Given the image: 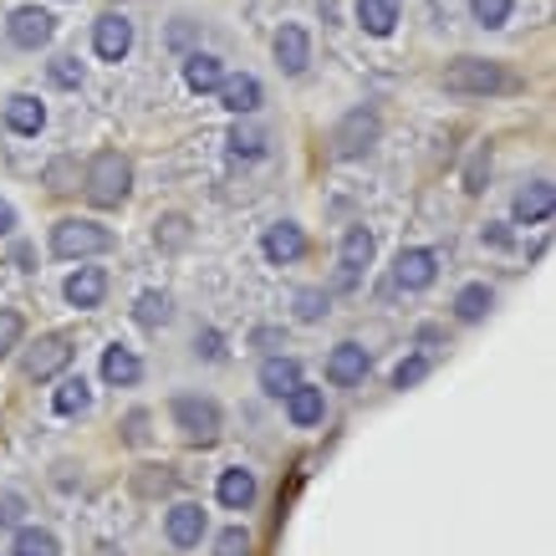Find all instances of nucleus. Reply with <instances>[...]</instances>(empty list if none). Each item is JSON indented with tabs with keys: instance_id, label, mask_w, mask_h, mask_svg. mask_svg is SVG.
I'll return each mask as SVG.
<instances>
[{
	"instance_id": "nucleus-11",
	"label": "nucleus",
	"mask_w": 556,
	"mask_h": 556,
	"mask_svg": "<svg viewBox=\"0 0 556 556\" xmlns=\"http://www.w3.org/2000/svg\"><path fill=\"white\" fill-rule=\"evenodd\" d=\"M372 138H378V118L372 113H348L338 128V153L342 159H357V153L372 149Z\"/></svg>"
},
{
	"instance_id": "nucleus-32",
	"label": "nucleus",
	"mask_w": 556,
	"mask_h": 556,
	"mask_svg": "<svg viewBox=\"0 0 556 556\" xmlns=\"http://www.w3.org/2000/svg\"><path fill=\"white\" fill-rule=\"evenodd\" d=\"M51 83L56 87H83V62H77V56H56V62H51Z\"/></svg>"
},
{
	"instance_id": "nucleus-17",
	"label": "nucleus",
	"mask_w": 556,
	"mask_h": 556,
	"mask_svg": "<svg viewBox=\"0 0 556 556\" xmlns=\"http://www.w3.org/2000/svg\"><path fill=\"white\" fill-rule=\"evenodd\" d=\"M5 128H11V134H41V128H47V108H41L31 92H16V98L5 102Z\"/></svg>"
},
{
	"instance_id": "nucleus-20",
	"label": "nucleus",
	"mask_w": 556,
	"mask_h": 556,
	"mask_svg": "<svg viewBox=\"0 0 556 556\" xmlns=\"http://www.w3.org/2000/svg\"><path fill=\"white\" fill-rule=\"evenodd\" d=\"M296 383H302V368H296L291 357H266V363H261V388H266L270 399H287Z\"/></svg>"
},
{
	"instance_id": "nucleus-21",
	"label": "nucleus",
	"mask_w": 556,
	"mask_h": 556,
	"mask_svg": "<svg viewBox=\"0 0 556 556\" xmlns=\"http://www.w3.org/2000/svg\"><path fill=\"white\" fill-rule=\"evenodd\" d=\"M357 26L368 36H388L399 26V0H357Z\"/></svg>"
},
{
	"instance_id": "nucleus-6",
	"label": "nucleus",
	"mask_w": 556,
	"mask_h": 556,
	"mask_svg": "<svg viewBox=\"0 0 556 556\" xmlns=\"http://www.w3.org/2000/svg\"><path fill=\"white\" fill-rule=\"evenodd\" d=\"M67 363H72V342L67 338H41L31 353H26V378H36V383H41V378H56Z\"/></svg>"
},
{
	"instance_id": "nucleus-19",
	"label": "nucleus",
	"mask_w": 556,
	"mask_h": 556,
	"mask_svg": "<svg viewBox=\"0 0 556 556\" xmlns=\"http://www.w3.org/2000/svg\"><path fill=\"white\" fill-rule=\"evenodd\" d=\"M302 251H306L302 225H291V219H281V225H270V230H266V255L276 261V266H287V261H296Z\"/></svg>"
},
{
	"instance_id": "nucleus-18",
	"label": "nucleus",
	"mask_w": 556,
	"mask_h": 556,
	"mask_svg": "<svg viewBox=\"0 0 556 556\" xmlns=\"http://www.w3.org/2000/svg\"><path fill=\"white\" fill-rule=\"evenodd\" d=\"M287 414L296 429H312V424H321V414H327V399H321V388H306L296 383L287 393Z\"/></svg>"
},
{
	"instance_id": "nucleus-40",
	"label": "nucleus",
	"mask_w": 556,
	"mask_h": 556,
	"mask_svg": "<svg viewBox=\"0 0 556 556\" xmlns=\"http://www.w3.org/2000/svg\"><path fill=\"white\" fill-rule=\"evenodd\" d=\"M485 240H490V245H495V251H506V245H510V230H506V225H490V230H485Z\"/></svg>"
},
{
	"instance_id": "nucleus-4",
	"label": "nucleus",
	"mask_w": 556,
	"mask_h": 556,
	"mask_svg": "<svg viewBox=\"0 0 556 556\" xmlns=\"http://www.w3.org/2000/svg\"><path fill=\"white\" fill-rule=\"evenodd\" d=\"M174 424H179L185 439L189 444H200V450H210V444L219 439V429H225L215 399H200V393H179V399H174Z\"/></svg>"
},
{
	"instance_id": "nucleus-7",
	"label": "nucleus",
	"mask_w": 556,
	"mask_h": 556,
	"mask_svg": "<svg viewBox=\"0 0 556 556\" xmlns=\"http://www.w3.org/2000/svg\"><path fill=\"white\" fill-rule=\"evenodd\" d=\"M439 276V255L434 251H399V266H393V281L404 291H424L434 287Z\"/></svg>"
},
{
	"instance_id": "nucleus-15",
	"label": "nucleus",
	"mask_w": 556,
	"mask_h": 556,
	"mask_svg": "<svg viewBox=\"0 0 556 556\" xmlns=\"http://www.w3.org/2000/svg\"><path fill=\"white\" fill-rule=\"evenodd\" d=\"M204 510L194 506V501H185V506H174L169 510V521H164V531H169V541L174 546H200V536H204Z\"/></svg>"
},
{
	"instance_id": "nucleus-8",
	"label": "nucleus",
	"mask_w": 556,
	"mask_h": 556,
	"mask_svg": "<svg viewBox=\"0 0 556 556\" xmlns=\"http://www.w3.org/2000/svg\"><path fill=\"white\" fill-rule=\"evenodd\" d=\"M51 31H56V21H51L47 11H36V5H21L16 16H11V41H16V47H26V51L47 47Z\"/></svg>"
},
{
	"instance_id": "nucleus-28",
	"label": "nucleus",
	"mask_w": 556,
	"mask_h": 556,
	"mask_svg": "<svg viewBox=\"0 0 556 556\" xmlns=\"http://www.w3.org/2000/svg\"><path fill=\"white\" fill-rule=\"evenodd\" d=\"M16 556H62V546H56V536L51 531H36V526H26V531H16V546H11Z\"/></svg>"
},
{
	"instance_id": "nucleus-41",
	"label": "nucleus",
	"mask_w": 556,
	"mask_h": 556,
	"mask_svg": "<svg viewBox=\"0 0 556 556\" xmlns=\"http://www.w3.org/2000/svg\"><path fill=\"white\" fill-rule=\"evenodd\" d=\"M200 357H219V332H204L200 338Z\"/></svg>"
},
{
	"instance_id": "nucleus-2",
	"label": "nucleus",
	"mask_w": 556,
	"mask_h": 556,
	"mask_svg": "<svg viewBox=\"0 0 556 556\" xmlns=\"http://www.w3.org/2000/svg\"><path fill=\"white\" fill-rule=\"evenodd\" d=\"M83 189L87 200L98 204V210H113V204L128 200V189H134V164L123 159L118 149H102L83 174Z\"/></svg>"
},
{
	"instance_id": "nucleus-14",
	"label": "nucleus",
	"mask_w": 556,
	"mask_h": 556,
	"mask_svg": "<svg viewBox=\"0 0 556 556\" xmlns=\"http://www.w3.org/2000/svg\"><path fill=\"white\" fill-rule=\"evenodd\" d=\"M372 261V230H363V225H353L348 236H342V276H338V287H353L357 281V270Z\"/></svg>"
},
{
	"instance_id": "nucleus-35",
	"label": "nucleus",
	"mask_w": 556,
	"mask_h": 556,
	"mask_svg": "<svg viewBox=\"0 0 556 556\" xmlns=\"http://www.w3.org/2000/svg\"><path fill=\"white\" fill-rule=\"evenodd\" d=\"M429 378V363L424 357H408V363H399V372H393V388H414Z\"/></svg>"
},
{
	"instance_id": "nucleus-1",
	"label": "nucleus",
	"mask_w": 556,
	"mask_h": 556,
	"mask_svg": "<svg viewBox=\"0 0 556 556\" xmlns=\"http://www.w3.org/2000/svg\"><path fill=\"white\" fill-rule=\"evenodd\" d=\"M521 77L506 72L501 62H485V56H459L444 67V92H459V98H490V92H521Z\"/></svg>"
},
{
	"instance_id": "nucleus-5",
	"label": "nucleus",
	"mask_w": 556,
	"mask_h": 556,
	"mask_svg": "<svg viewBox=\"0 0 556 556\" xmlns=\"http://www.w3.org/2000/svg\"><path fill=\"white\" fill-rule=\"evenodd\" d=\"M368 368H372V357L363 353L357 342H338V348H332V357H327V383L353 388V383H363V378H368Z\"/></svg>"
},
{
	"instance_id": "nucleus-13",
	"label": "nucleus",
	"mask_w": 556,
	"mask_h": 556,
	"mask_svg": "<svg viewBox=\"0 0 556 556\" xmlns=\"http://www.w3.org/2000/svg\"><path fill=\"white\" fill-rule=\"evenodd\" d=\"M276 62H281V72H291V77H302L306 62H312V41H306L302 26H281L276 31Z\"/></svg>"
},
{
	"instance_id": "nucleus-27",
	"label": "nucleus",
	"mask_w": 556,
	"mask_h": 556,
	"mask_svg": "<svg viewBox=\"0 0 556 556\" xmlns=\"http://www.w3.org/2000/svg\"><path fill=\"white\" fill-rule=\"evenodd\" d=\"M225 143H230V153H236V159H261V153H266V134H261V128H251V123H236Z\"/></svg>"
},
{
	"instance_id": "nucleus-37",
	"label": "nucleus",
	"mask_w": 556,
	"mask_h": 556,
	"mask_svg": "<svg viewBox=\"0 0 556 556\" xmlns=\"http://www.w3.org/2000/svg\"><path fill=\"white\" fill-rule=\"evenodd\" d=\"M21 516H26V501L16 490H0V526H21Z\"/></svg>"
},
{
	"instance_id": "nucleus-29",
	"label": "nucleus",
	"mask_w": 556,
	"mask_h": 556,
	"mask_svg": "<svg viewBox=\"0 0 556 556\" xmlns=\"http://www.w3.org/2000/svg\"><path fill=\"white\" fill-rule=\"evenodd\" d=\"M87 404H92V393H87L83 378H67V383L56 388V399H51L56 414H87Z\"/></svg>"
},
{
	"instance_id": "nucleus-31",
	"label": "nucleus",
	"mask_w": 556,
	"mask_h": 556,
	"mask_svg": "<svg viewBox=\"0 0 556 556\" xmlns=\"http://www.w3.org/2000/svg\"><path fill=\"white\" fill-rule=\"evenodd\" d=\"M47 185L56 189V194L77 189V164H72V159H51V164H47Z\"/></svg>"
},
{
	"instance_id": "nucleus-23",
	"label": "nucleus",
	"mask_w": 556,
	"mask_h": 556,
	"mask_svg": "<svg viewBox=\"0 0 556 556\" xmlns=\"http://www.w3.org/2000/svg\"><path fill=\"white\" fill-rule=\"evenodd\" d=\"M102 378H108L113 388H128V383L143 378V363H138L128 348H108V353H102Z\"/></svg>"
},
{
	"instance_id": "nucleus-3",
	"label": "nucleus",
	"mask_w": 556,
	"mask_h": 556,
	"mask_svg": "<svg viewBox=\"0 0 556 556\" xmlns=\"http://www.w3.org/2000/svg\"><path fill=\"white\" fill-rule=\"evenodd\" d=\"M118 240L108 225H92V219H62L56 230H51V251L62 255V261H77V255H102L113 251Z\"/></svg>"
},
{
	"instance_id": "nucleus-26",
	"label": "nucleus",
	"mask_w": 556,
	"mask_h": 556,
	"mask_svg": "<svg viewBox=\"0 0 556 556\" xmlns=\"http://www.w3.org/2000/svg\"><path fill=\"white\" fill-rule=\"evenodd\" d=\"M134 317H138V327H149V332H153V327H164V321L174 317V306H169V296H164V291H143Z\"/></svg>"
},
{
	"instance_id": "nucleus-24",
	"label": "nucleus",
	"mask_w": 556,
	"mask_h": 556,
	"mask_svg": "<svg viewBox=\"0 0 556 556\" xmlns=\"http://www.w3.org/2000/svg\"><path fill=\"white\" fill-rule=\"evenodd\" d=\"M219 77H225L219 56H204V51H189V56H185V83L194 87V92H215Z\"/></svg>"
},
{
	"instance_id": "nucleus-36",
	"label": "nucleus",
	"mask_w": 556,
	"mask_h": 556,
	"mask_svg": "<svg viewBox=\"0 0 556 556\" xmlns=\"http://www.w3.org/2000/svg\"><path fill=\"white\" fill-rule=\"evenodd\" d=\"M296 317L302 321L327 317V296H321V291H302V296H296Z\"/></svg>"
},
{
	"instance_id": "nucleus-9",
	"label": "nucleus",
	"mask_w": 556,
	"mask_h": 556,
	"mask_svg": "<svg viewBox=\"0 0 556 556\" xmlns=\"http://www.w3.org/2000/svg\"><path fill=\"white\" fill-rule=\"evenodd\" d=\"M67 302L77 306V312H92V306H102V296H108V270L102 266H83L77 276H67Z\"/></svg>"
},
{
	"instance_id": "nucleus-12",
	"label": "nucleus",
	"mask_w": 556,
	"mask_h": 556,
	"mask_svg": "<svg viewBox=\"0 0 556 556\" xmlns=\"http://www.w3.org/2000/svg\"><path fill=\"white\" fill-rule=\"evenodd\" d=\"M552 204H556L552 179H536V185H526L521 194H516V219H521V225H546V219H552Z\"/></svg>"
},
{
	"instance_id": "nucleus-38",
	"label": "nucleus",
	"mask_w": 556,
	"mask_h": 556,
	"mask_svg": "<svg viewBox=\"0 0 556 556\" xmlns=\"http://www.w3.org/2000/svg\"><path fill=\"white\" fill-rule=\"evenodd\" d=\"M189 240V219L185 215H169L164 219V245H185Z\"/></svg>"
},
{
	"instance_id": "nucleus-42",
	"label": "nucleus",
	"mask_w": 556,
	"mask_h": 556,
	"mask_svg": "<svg viewBox=\"0 0 556 556\" xmlns=\"http://www.w3.org/2000/svg\"><path fill=\"white\" fill-rule=\"evenodd\" d=\"M11 225H16V210H11V204L0 200V236H5V230H11Z\"/></svg>"
},
{
	"instance_id": "nucleus-39",
	"label": "nucleus",
	"mask_w": 556,
	"mask_h": 556,
	"mask_svg": "<svg viewBox=\"0 0 556 556\" xmlns=\"http://www.w3.org/2000/svg\"><path fill=\"white\" fill-rule=\"evenodd\" d=\"M189 41H194V21H174V26H169V47L185 51Z\"/></svg>"
},
{
	"instance_id": "nucleus-33",
	"label": "nucleus",
	"mask_w": 556,
	"mask_h": 556,
	"mask_svg": "<svg viewBox=\"0 0 556 556\" xmlns=\"http://www.w3.org/2000/svg\"><path fill=\"white\" fill-rule=\"evenodd\" d=\"M21 332H26V321L16 312H0V357L11 353V348H21Z\"/></svg>"
},
{
	"instance_id": "nucleus-16",
	"label": "nucleus",
	"mask_w": 556,
	"mask_h": 556,
	"mask_svg": "<svg viewBox=\"0 0 556 556\" xmlns=\"http://www.w3.org/2000/svg\"><path fill=\"white\" fill-rule=\"evenodd\" d=\"M215 92H219V102H225L230 113H240V118L261 108V83H255V77H245V72H240V77H219Z\"/></svg>"
},
{
	"instance_id": "nucleus-30",
	"label": "nucleus",
	"mask_w": 556,
	"mask_h": 556,
	"mask_svg": "<svg viewBox=\"0 0 556 556\" xmlns=\"http://www.w3.org/2000/svg\"><path fill=\"white\" fill-rule=\"evenodd\" d=\"M510 5H516V0H470L475 21H480V26H490V31H495V26H506V21H510Z\"/></svg>"
},
{
	"instance_id": "nucleus-22",
	"label": "nucleus",
	"mask_w": 556,
	"mask_h": 556,
	"mask_svg": "<svg viewBox=\"0 0 556 556\" xmlns=\"http://www.w3.org/2000/svg\"><path fill=\"white\" fill-rule=\"evenodd\" d=\"M251 501H255V475L251 470H225L219 475V506L251 510Z\"/></svg>"
},
{
	"instance_id": "nucleus-43",
	"label": "nucleus",
	"mask_w": 556,
	"mask_h": 556,
	"mask_svg": "<svg viewBox=\"0 0 556 556\" xmlns=\"http://www.w3.org/2000/svg\"><path fill=\"white\" fill-rule=\"evenodd\" d=\"M31 261H36L31 245H16V266H21V270H31Z\"/></svg>"
},
{
	"instance_id": "nucleus-34",
	"label": "nucleus",
	"mask_w": 556,
	"mask_h": 556,
	"mask_svg": "<svg viewBox=\"0 0 556 556\" xmlns=\"http://www.w3.org/2000/svg\"><path fill=\"white\" fill-rule=\"evenodd\" d=\"M245 552H251V536H245L240 526H230V531H219L215 556H245Z\"/></svg>"
},
{
	"instance_id": "nucleus-25",
	"label": "nucleus",
	"mask_w": 556,
	"mask_h": 556,
	"mask_svg": "<svg viewBox=\"0 0 556 556\" xmlns=\"http://www.w3.org/2000/svg\"><path fill=\"white\" fill-rule=\"evenodd\" d=\"M490 306H495V291L475 281V287H465V291L455 296V317H459V321H480Z\"/></svg>"
},
{
	"instance_id": "nucleus-10",
	"label": "nucleus",
	"mask_w": 556,
	"mask_h": 556,
	"mask_svg": "<svg viewBox=\"0 0 556 556\" xmlns=\"http://www.w3.org/2000/svg\"><path fill=\"white\" fill-rule=\"evenodd\" d=\"M92 47H98L102 62H123L128 47H134V26H128L123 16H102L98 31H92Z\"/></svg>"
},
{
	"instance_id": "nucleus-44",
	"label": "nucleus",
	"mask_w": 556,
	"mask_h": 556,
	"mask_svg": "<svg viewBox=\"0 0 556 556\" xmlns=\"http://www.w3.org/2000/svg\"><path fill=\"white\" fill-rule=\"evenodd\" d=\"M108 556H118V552H108Z\"/></svg>"
}]
</instances>
